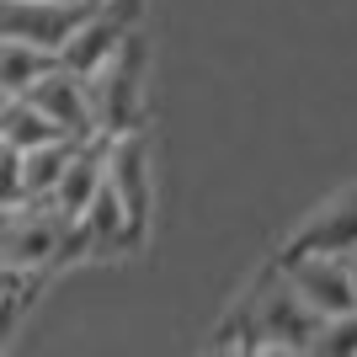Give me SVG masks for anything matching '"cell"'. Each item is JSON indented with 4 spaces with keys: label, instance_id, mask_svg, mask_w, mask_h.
Listing matches in <instances>:
<instances>
[{
    "label": "cell",
    "instance_id": "1",
    "mask_svg": "<svg viewBox=\"0 0 357 357\" xmlns=\"http://www.w3.org/2000/svg\"><path fill=\"white\" fill-rule=\"evenodd\" d=\"M278 272H283L288 288H294V294L304 298L320 320L357 314V294H352V278H347L342 251H310V245H294V251L283 256V267H278Z\"/></svg>",
    "mask_w": 357,
    "mask_h": 357
},
{
    "label": "cell",
    "instance_id": "2",
    "mask_svg": "<svg viewBox=\"0 0 357 357\" xmlns=\"http://www.w3.org/2000/svg\"><path fill=\"white\" fill-rule=\"evenodd\" d=\"M91 11V0H0V38L54 48L75 32V22Z\"/></svg>",
    "mask_w": 357,
    "mask_h": 357
},
{
    "label": "cell",
    "instance_id": "3",
    "mask_svg": "<svg viewBox=\"0 0 357 357\" xmlns=\"http://www.w3.org/2000/svg\"><path fill=\"white\" fill-rule=\"evenodd\" d=\"M22 96L43 107L70 139H96V112H91V80H86V75L54 64V70H43Z\"/></svg>",
    "mask_w": 357,
    "mask_h": 357
},
{
    "label": "cell",
    "instance_id": "4",
    "mask_svg": "<svg viewBox=\"0 0 357 357\" xmlns=\"http://www.w3.org/2000/svg\"><path fill=\"white\" fill-rule=\"evenodd\" d=\"M102 176L118 192V203L128 208V219L144 229L149 213V171H144V139L139 134H102Z\"/></svg>",
    "mask_w": 357,
    "mask_h": 357
},
{
    "label": "cell",
    "instance_id": "5",
    "mask_svg": "<svg viewBox=\"0 0 357 357\" xmlns=\"http://www.w3.org/2000/svg\"><path fill=\"white\" fill-rule=\"evenodd\" d=\"M123 38H128V22H123L118 11H107V6H96V0H91V11L75 22V32L59 43V64L91 80V75H96V70H102V64L123 48Z\"/></svg>",
    "mask_w": 357,
    "mask_h": 357
},
{
    "label": "cell",
    "instance_id": "6",
    "mask_svg": "<svg viewBox=\"0 0 357 357\" xmlns=\"http://www.w3.org/2000/svg\"><path fill=\"white\" fill-rule=\"evenodd\" d=\"M96 187H102V139H80L70 165H64V176H59V187L48 192V208L75 229L80 213H86V203L96 197Z\"/></svg>",
    "mask_w": 357,
    "mask_h": 357
},
{
    "label": "cell",
    "instance_id": "7",
    "mask_svg": "<svg viewBox=\"0 0 357 357\" xmlns=\"http://www.w3.org/2000/svg\"><path fill=\"white\" fill-rule=\"evenodd\" d=\"M75 144L80 139H48V144H32V149H16V181H22V197L27 203H48V192L59 187L64 165H70Z\"/></svg>",
    "mask_w": 357,
    "mask_h": 357
},
{
    "label": "cell",
    "instance_id": "8",
    "mask_svg": "<svg viewBox=\"0 0 357 357\" xmlns=\"http://www.w3.org/2000/svg\"><path fill=\"white\" fill-rule=\"evenodd\" d=\"M48 139H64L59 123L27 96H6V107H0V149H32V144H48Z\"/></svg>",
    "mask_w": 357,
    "mask_h": 357
},
{
    "label": "cell",
    "instance_id": "9",
    "mask_svg": "<svg viewBox=\"0 0 357 357\" xmlns=\"http://www.w3.org/2000/svg\"><path fill=\"white\" fill-rule=\"evenodd\" d=\"M59 54L38 43H22V38H0V91L6 96H22V91L38 80L43 70H54Z\"/></svg>",
    "mask_w": 357,
    "mask_h": 357
},
{
    "label": "cell",
    "instance_id": "10",
    "mask_svg": "<svg viewBox=\"0 0 357 357\" xmlns=\"http://www.w3.org/2000/svg\"><path fill=\"white\" fill-rule=\"evenodd\" d=\"M298 245H310V251H347V245H357V208H342L331 219H320Z\"/></svg>",
    "mask_w": 357,
    "mask_h": 357
},
{
    "label": "cell",
    "instance_id": "11",
    "mask_svg": "<svg viewBox=\"0 0 357 357\" xmlns=\"http://www.w3.org/2000/svg\"><path fill=\"white\" fill-rule=\"evenodd\" d=\"M342 261H347V278H352V294H357V245H347Z\"/></svg>",
    "mask_w": 357,
    "mask_h": 357
},
{
    "label": "cell",
    "instance_id": "12",
    "mask_svg": "<svg viewBox=\"0 0 357 357\" xmlns=\"http://www.w3.org/2000/svg\"><path fill=\"white\" fill-rule=\"evenodd\" d=\"M0 283H6V272H0Z\"/></svg>",
    "mask_w": 357,
    "mask_h": 357
}]
</instances>
